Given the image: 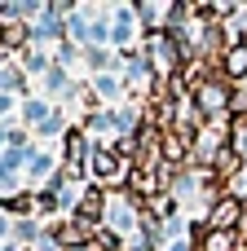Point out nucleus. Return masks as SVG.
Returning <instances> with one entry per match:
<instances>
[{"label": "nucleus", "instance_id": "423d86ee", "mask_svg": "<svg viewBox=\"0 0 247 251\" xmlns=\"http://www.w3.org/2000/svg\"><path fill=\"white\" fill-rule=\"evenodd\" d=\"M62 84H66V75H62V71L53 66V71H49V88H62Z\"/></svg>", "mask_w": 247, "mask_h": 251}, {"label": "nucleus", "instance_id": "f257e3e1", "mask_svg": "<svg viewBox=\"0 0 247 251\" xmlns=\"http://www.w3.org/2000/svg\"><path fill=\"white\" fill-rule=\"evenodd\" d=\"M243 216H247V203L230 199V194H221V199H212L203 229H212V234H230V229H239V225H243Z\"/></svg>", "mask_w": 247, "mask_h": 251}, {"label": "nucleus", "instance_id": "20e7f679", "mask_svg": "<svg viewBox=\"0 0 247 251\" xmlns=\"http://www.w3.org/2000/svg\"><path fill=\"white\" fill-rule=\"evenodd\" d=\"M88 66H93V71H102V66H110V57H106L102 49H88Z\"/></svg>", "mask_w": 247, "mask_h": 251}, {"label": "nucleus", "instance_id": "f03ea898", "mask_svg": "<svg viewBox=\"0 0 247 251\" xmlns=\"http://www.w3.org/2000/svg\"><path fill=\"white\" fill-rule=\"evenodd\" d=\"M199 247L203 251H247L243 238H239V229H230V234H212V229H208V234L199 238Z\"/></svg>", "mask_w": 247, "mask_h": 251}, {"label": "nucleus", "instance_id": "7ed1b4c3", "mask_svg": "<svg viewBox=\"0 0 247 251\" xmlns=\"http://www.w3.org/2000/svg\"><path fill=\"white\" fill-rule=\"evenodd\" d=\"M115 88H119V84H115V79H106V75H97V84H93V93H97V97H115Z\"/></svg>", "mask_w": 247, "mask_h": 251}, {"label": "nucleus", "instance_id": "39448f33", "mask_svg": "<svg viewBox=\"0 0 247 251\" xmlns=\"http://www.w3.org/2000/svg\"><path fill=\"white\" fill-rule=\"evenodd\" d=\"M128 251H155V243H150L146 234H133V243H128Z\"/></svg>", "mask_w": 247, "mask_h": 251}]
</instances>
